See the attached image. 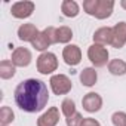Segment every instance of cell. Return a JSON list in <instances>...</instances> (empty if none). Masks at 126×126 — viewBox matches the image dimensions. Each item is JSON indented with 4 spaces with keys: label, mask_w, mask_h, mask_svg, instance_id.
I'll use <instances>...</instances> for the list:
<instances>
[{
    "label": "cell",
    "mask_w": 126,
    "mask_h": 126,
    "mask_svg": "<svg viewBox=\"0 0 126 126\" xmlns=\"http://www.w3.org/2000/svg\"><path fill=\"white\" fill-rule=\"evenodd\" d=\"M16 105L25 113L42 111L49 101V91L45 82L39 79L22 80L14 92Z\"/></svg>",
    "instance_id": "6da1fadb"
},
{
    "label": "cell",
    "mask_w": 126,
    "mask_h": 126,
    "mask_svg": "<svg viewBox=\"0 0 126 126\" xmlns=\"http://www.w3.org/2000/svg\"><path fill=\"white\" fill-rule=\"evenodd\" d=\"M36 67L40 74H52L58 68V58L52 52H43L36 61Z\"/></svg>",
    "instance_id": "7a4b0ae2"
},
{
    "label": "cell",
    "mask_w": 126,
    "mask_h": 126,
    "mask_svg": "<svg viewBox=\"0 0 126 126\" xmlns=\"http://www.w3.org/2000/svg\"><path fill=\"white\" fill-rule=\"evenodd\" d=\"M88 58L89 61L92 62V65L96 67V68H101L104 65L108 64V50L105 46H101V45H91L88 47Z\"/></svg>",
    "instance_id": "3957f363"
},
{
    "label": "cell",
    "mask_w": 126,
    "mask_h": 126,
    "mask_svg": "<svg viewBox=\"0 0 126 126\" xmlns=\"http://www.w3.org/2000/svg\"><path fill=\"white\" fill-rule=\"evenodd\" d=\"M49 85L55 95H67L73 89L71 79L65 74H53L49 80Z\"/></svg>",
    "instance_id": "277c9868"
},
{
    "label": "cell",
    "mask_w": 126,
    "mask_h": 126,
    "mask_svg": "<svg viewBox=\"0 0 126 126\" xmlns=\"http://www.w3.org/2000/svg\"><path fill=\"white\" fill-rule=\"evenodd\" d=\"M36 9V5L33 2H28V0H24V2H16L12 5L11 8V14L14 18H18V19H25L28 16L33 15Z\"/></svg>",
    "instance_id": "5b68a950"
},
{
    "label": "cell",
    "mask_w": 126,
    "mask_h": 126,
    "mask_svg": "<svg viewBox=\"0 0 126 126\" xmlns=\"http://www.w3.org/2000/svg\"><path fill=\"white\" fill-rule=\"evenodd\" d=\"M62 59L67 65L74 67L79 65L82 61V50L77 45H67L64 49H62Z\"/></svg>",
    "instance_id": "8992f818"
},
{
    "label": "cell",
    "mask_w": 126,
    "mask_h": 126,
    "mask_svg": "<svg viewBox=\"0 0 126 126\" xmlns=\"http://www.w3.org/2000/svg\"><path fill=\"white\" fill-rule=\"evenodd\" d=\"M82 107L88 113H96V111H99L101 107H102V98H101V95L96 94V92L86 94L83 96V99H82Z\"/></svg>",
    "instance_id": "52a82bcc"
},
{
    "label": "cell",
    "mask_w": 126,
    "mask_h": 126,
    "mask_svg": "<svg viewBox=\"0 0 126 126\" xmlns=\"http://www.w3.org/2000/svg\"><path fill=\"white\" fill-rule=\"evenodd\" d=\"M33 56H31V52L27 49V47H15L14 52H12V56H11V61L14 62L15 67H28L30 62H31Z\"/></svg>",
    "instance_id": "ba28073f"
},
{
    "label": "cell",
    "mask_w": 126,
    "mask_h": 126,
    "mask_svg": "<svg viewBox=\"0 0 126 126\" xmlns=\"http://www.w3.org/2000/svg\"><path fill=\"white\" fill-rule=\"evenodd\" d=\"M126 45V22L120 21L113 27V43L111 46L116 49H122Z\"/></svg>",
    "instance_id": "9c48e42d"
},
{
    "label": "cell",
    "mask_w": 126,
    "mask_h": 126,
    "mask_svg": "<svg viewBox=\"0 0 126 126\" xmlns=\"http://www.w3.org/2000/svg\"><path fill=\"white\" fill-rule=\"evenodd\" d=\"M59 122V110L58 107H50L37 119V126H56Z\"/></svg>",
    "instance_id": "30bf717a"
},
{
    "label": "cell",
    "mask_w": 126,
    "mask_h": 126,
    "mask_svg": "<svg viewBox=\"0 0 126 126\" xmlns=\"http://www.w3.org/2000/svg\"><path fill=\"white\" fill-rule=\"evenodd\" d=\"M94 43L107 46L113 43V27H101L94 33Z\"/></svg>",
    "instance_id": "8fae6325"
},
{
    "label": "cell",
    "mask_w": 126,
    "mask_h": 126,
    "mask_svg": "<svg viewBox=\"0 0 126 126\" xmlns=\"http://www.w3.org/2000/svg\"><path fill=\"white\" fill-rule=\"evenodd\" d=\"M39 30L34 24H22L19 28H18V39L22 40V42H33L37 36H39Z\"/></svg>",
    "instance_id": "7c38bea8"
},
{
    "label": "cell",
    "mask_w": 126,
    "mask_h": 126,
    "mask_svg": "<svg viewBox=\"0 0 126 126\" xmlns=\"http://www.w3.org/2000/svg\"><path fill=\"white\" fill-rule=\"evenodd\" d=\"M114 9V2L113 0H99L96 12H95V18L96 19H107L111 16Z\"/></svg>",
    "instance_id": "4fadbf2b"
},
{
    "label": "cell",
    "mask_w": 126,
    "mask_h": 126,
    "mask_svg": "<svg viewBox=\"0 0 126 126\" xmlns=\"http://www.w3.org/2000/svg\"><path fill=\"white\" fill-rule=\"evenodd\" d=\"M79 79H80V83H82L83 86L92 88V86L96 83V80H98V73L95 71L94 67H86V68H83V70L80 71Z\"/></svg>",
    "instance_id": "5bb4252c"
},
{
    "label": "cell",
    "mask_w": 126,
    "mask_h": 126,
    "mask_svg": "<svg viewBox=\"0 0 126 126\" xmlns=\"http://www.w3.org/2000/svg\"><path fill=\"white\" fill-rule=\"evenodd\" d=\"M61 12L67 18H76L80 14V8H79L77 2H74V0H64L61 3Z\"/></svg>",
    "instance_id": "9a60e30c"
},
{
    "label": "cell",
    "mask_w": 126,
    "mask_h": 126,
    "mask_svg": "<svg viewBox=\"0 0 126 126\" xmlns=\"http://www.w3.org/2000/svg\"><path fill=\"white\" fill-rule=\"evenodd\" d=\"M16 73V67L14 65V62L9 59H3L0 62V77L3 80H9L15 76Z\"/></svg>",
    "instance_id": "2e32d148"
},
{
    "label": "cell",
    "mask_w": 126,
    "mask_h": 126,
    "mask_svg": "<svg viewBox=\"0 0 126 126\" xmlns=\"http://www.w3.org/2000/svg\"><path fill=\"white\" fill-rule=\"evenodd\" d=\"M108 71L113 76H125L126 74V61L116 58L108 62Z\"/></svg>",
    "instance_id": "e0dca14e"
},
{
    "label": "cell",
    "mask_w": 126,
    "mask_h": 126,
    "mask_svg": "<svg viewBox=\"0 0 126 126\" xmlns=\"http://www.w3.org/2000/svg\"><path fill=\"white\" fill-rule=\"evenodd\" d=\"M31 45H33V47L36 49V50H39V52H47V47L52 45L50 43V40H49V37L43 33V31H40L39 33V36L31 42Z\"/></svg>",
    "instance_id": "ac0fdd59"
},
{
    "label": "cell",
    "mask_w": 126,
    "mask_h": 126,
    "mask_svg": "<svg viewBox=\"0 0 126 126\" xmlns=\"http://www.w3.org/2000/svg\"><path fill=\"white\" fill-rule=\"evenodd\" d=\"M73 39V30L67 25L56 28V43H68Z\"/></svg>",
    "instance_id": "d6986e66"
},
{
    "label": "cell",
    "mask_w": 126,
    "mask_h": 126,
    "mask_svg": "<svg viewBox=\"0 0 126 126\" xmlns=\"http://www.w3.org/2000/svg\"><path fill=\"white\" fill-rule=\"evenodd\" d=\"M14 120H15V113L12 111V108L8 105L2 107V110H0V123H2V126H9V123H12Z\"/></svg>",
    "instance_id": "ffe728a7"
},
{
    "label": "cell",
    "mask_w": 126,
    "mask_h": 126,
    "mask_svg": "<svg viewBox=\"0 0 126 126\" xmlns=\"http://www.w3.org/2000/svg\"><path fill=\"white\" fill-rule=\"evenodd\" d=\"M61 111L65 117H70L76 113V102L71 98H65L64 101L61 102Z\"/></svg>",
    "instance_id": "44dd1931"
},
{
    "label": "cell",
    "mask_w": 126,
    "mask_h": 126,
    "mask_svg": "<svg viewBox=\"0 0 126 126\" xmlns=\"http://www.w3.org/2000/svg\"><path fill=\"white\" fill-rule=\"evenodd\" d=\"M98 3H99V0H85V2H83V11H85L88 15L95 16Z\"/></svg>",
    "instance_id": "7402d4cb"
},
{
    "label": "cell",
    "mask_w": 126,
    "mask_h": 126,
    "mask_svg": "<svg viewBox=\"0 0 126 126\" xmlns=\"http://www.w3.org/2000/svg\"><path fill=\"white\" fill-rule=\"evenodd\" d=\"M111 122L114 126H126V113L125 111H116L111 116Z\"/></svg>",
    "instance_id": "603a6c76"
},
{
    "label": "cell",
    "mask_w": 126,
    "mask_h": 126,
    "mask_svg": "<svg viewBox=\"0 0 126 126\" xmlns=\"http://www.w3.org/2000/svg\"><path fill=\"white\" fill-rule=\"evenodd\" d=\"M83 116L80 114V113H74L73 116H70V117H67L65 119V123H67V126H82V122H83Z\"/></svg>",
    "instance_id": "cb8c5ba5"
},
{
    "label": "cell",
    "mask_w": 126,
    "mask_h": 126,
    "mask_svg": "<svg viewBox=\"0 0 126 126\" xmlns=\"http://www.w3.org/2000/svg\"><path fill=\"white\" fill-rule=\"evenodd\" d=\"M82 126H101L99 122L96 119H92V117H85L83 122H82Z\"/></svg>",
    "instance_id": "d4e9b609"
},
{
    "label": "cell",
    "mask_w": 126,
    "mask_h": 126,
    "mask_svg": "<svg viewBox=\"0 0 126 126\" xmlns=\"http://www.w3.org/2000/svg\"><path fill=\"white\" fill-rule=\"evenodd\" d=\"M120 6H122L125 11H126V0H122V2H120Z\"/></svg>",
    "instance_id": "484cf974"
}]
</instances>
